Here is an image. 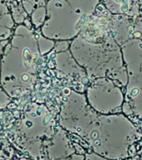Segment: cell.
Masks as SVG:
<instances>
[{
  "instance_id": "obj_1",
  "label": "cell",
  "mask_w": 142,
  "mask_h": 160,
  "mask_svg": "<svg viewBox=\"0 0 142 160\" xmlns=\"http://www.w3.org/2000/svg\"><path fill=\"white\" fill-rule=\"evenodd\" d=\"M60 123L84 139L97 154L111 160L131 157L142 132L123 112L102 114L91 108L85 93L70 91L60 111Z\"/></svg>"
},
{
  "instance_id": "obj_2",
  "label": "cell",
  "mask_w": 142,
  "mask_h": 160,
  "mask_svg": "<svg viewBox=\"0 0 142 160\" xmlns=\"http://www.w3.org/2000/svg\"><path fill=\"white\" fill-rule=\"evenodd\" d=\"M110 18L94 14L87 19L82 30L70 41L69 50L85 70L88 79L109 78L125 88L128 81L121 46L112 37Z\"/></svg>"
},
{
  "instance_id": "obj_3",
  "label": "cell",
  "mask_w": 142,
  "mask_h": 160,
  "mask_svg": "<svg viewBox=\"0 0 142 160\" xmlns=\"http://www.w3.org/2000/svg\"><path fill=\"white\" fill-rule=\"evenodd\" d=\"M42 53L38 36L26 24L14 28L3 47L0 85L11 98L27 94L34 86Z\"/></svg>"
},
{
  "instance_id": "obj_4",
  "label": "cell",
  "mask_w": 142,
  "mask_h": 160,
  "mask_svg": "<svg viewBox=\"0 0 142 160\" xmlns=\"http://www.w3.org/2000/svg\"><path fill=\"white\" fill-rule=\"evenodd\" d=\"M99 4L100 0H48L46 19L40 32L55 42L72 41Z\"/></svg>"
},
{
  "instance_id": "obj_5",
  "label": "cell",
  "mask_w": 142,
  "mask_h": 160,
  "mask_svg": "<svg viewBox=\"0 0 142 160\" xmlns=\"http://www.w3.org/2000/svg\"><path fill=\"white\" fill-rule=\"evenodd\" d=\"M128 81L125 88V102L132 112L130 119H142V39H130L121 47Z\"/></svg>"
},
{
  "instance_id": "obj_6",
  "label": "cell",
  "mask_w": 142,
  "mask_h": 160,
  "mask_svg": "<svg viewBox=\"0 0 142 160\" xmlns=\"http://www.w3.org/2000/svg\"><path fill=\"white\" fill-rule=\"evenodd\" d=\"M125 88L109 78H98L90 81L86 88L88 104L102 114L122 112L125 102Z\"/></svg>"
},
{
  "instance_id": "obj_7",
  "label": "cell",
  "mask_w": 142,
  "mask_h": 160,
  "mask_svg": "<svg viewBox=\"0 0 142 160\" xmlns=\"http://www.w3.org/2000/svg\"><path fill=\"white\" fill-rule=\"evenodd\" d=\"M14 30V21L7 4L0 0V42L8 40Z\"/></svg>"
},
{
  "instance_id": "obj_8",
  "label": "cell",
  "mask_w": 142,
  "mask_h": 160,
  "mask_svg": "<svg viewBox=\"0 0 142 160\" xmlns=\"http://www.w3.org/2000/svg\"><path fill=\"white\" fill-rule=\"evenodd\" d=\"M84 160H111L107 158L102 157L101 155L97 154L96 152H92L90 153H86L85 154V158Z\"/></svg>"
},
{
  "instance_id": "obj_9",
  "label": "cell",
  "mask_w": 142,
  "mask_h": 160,
  "mask_svg": "<svg viewBox=\"0 0 142 160\" xmlns=\"http://www.w3.org/2000/svg\"><path fill=\"white\" fill-rule=\"evenodd\" d=\"M2 42H0V77H1V58H2V50H3V47L5 45L2 43ZM1 86V85H0Z\"/></svg>"
},
{
  "instance_id": "obj_10",
  "label": "cell",
  "mask_w": 142,
  "mask_h": 160,
  "mask_svg": "<svg viewBox=\"0 0 142 160\" xmlns=\"http://www.w3.org/2000/svg\"><path fill=\"white\" fill-rule=\"evenodd\" d=\"M111 0H100V2L102 3V5H105L106 3H107L108 2H110Z\"/></svg>"
}]
</instances>
